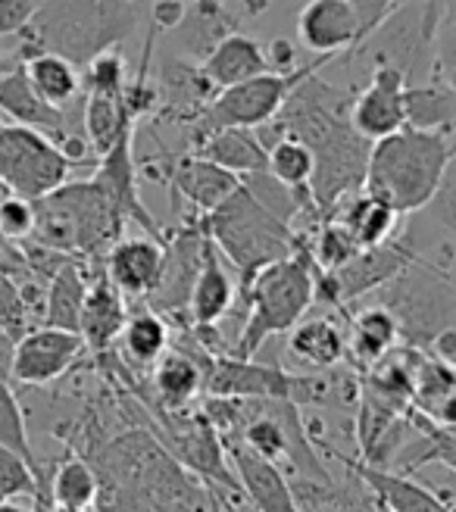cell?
Wrapping results in <instances>:
<instances>
[{"mask_svg": "<svg viewBox=\"0 0 456 512\" xmlns=\"http://www.w3.org/2000/svg\"><path fill=\"white\" fill-rule=\"evenodd\" d=\"M100 478L94 512H207L213 488L147 428H125L85 453Z\"/></svg>", "mask_w": 456, "mask_h": 512, "instance_id": "cell-1", "label": "cell"}, {"mask_svg": "<svg viewBox=\"0 0 456 512\" xmlns=\"http://www.w3.org/2000/svg\"><path fill=\"white\" fill-rule=\"evenodd\" d=\"M453 157L456 144L447 132L403 125L400 132L372 141L363 191L391 203L400 216H413L432 203Z\"/></svg>", "mask_w": 456, "mask_h": 512, "instance_id": "cell-2", "label": "cell"}, {"mask_svg": "<svg viewBox=\"0 0 456 512\" xmlns=\"http://www.w3.org/2000/svg\"><path fill=\"white\" fill-rule=\"evenodd\" d=\"M138 25L135 0H41L35 19L19 32V50H50L85 66L119 47Z\"/></svg>", "mask_w": 456, "mask_h": 512, "instance_id": "cell-3", "label": "cell"}, {"mask_svg": "<svg viewBox=\"0 0 456 512\" xmlns=\"http://www.w3.org/2000/svg\"><path fill=\"white\" fill-rule=\"evenodd\" d=\"M238 297L247 303V319L232 344V356L250 360L269 338L288 335L316 303V263L307 244L300 241L291 256L263 266L244 288H238Z\"/></svg>", "mask_w": 456, "mask_h": 512, "instance_id": "cell-4", "label": "cell"}, {"mask_svg": "<svg viewBox=\"0 0 456 512\" xmlns=\"http://www.w3.org/2000/svg\"><path fill=\"white\" fill-rule=\"evenodd\" d=\"M200 225H204V232L210 235L216 250L225 256V263L235 269L238 288H244L263 266L291 256L300 244V238L294 235V225L275 216L244 185V178L238 191L200 219Z\"/></svg>", "mask_w": 456, "mask_h": 512, "instance_id": "cell-5", "label": "cell"}, {"mask_svg": "<svg viewBox=\"0 0 456 512\" xmlns=\"http://www.w3.org/2000/svg\"><path fill=\"white\" fill-rule=\"evenodd\" d=\"M122 216L110 203L107 191L88 182H66L47 197L35 200V241L44 250L63 256H107L122 232Z\"/></svg>", "mask_w": 456, "mask_h": 512, "instance_id": "cell-6", "label": "cell"}, {"mask_svg": "<svg viewBox=\"0 0 456 512\" xmlns=\"http://www.w3.org/2000/svg\"><path fill=\"white\" fill-rule=\"evenodd\" d=\"M378 291L385 294L382 306H388L400 325V338L413 344H435L438 335L453 328L456 285L419 256Z\"/></svg>", "mask_w": 456, "mask_h": 512, "instance_id": "cell-7", "label": "cell"}, {"mask_svg": "<svg viewBox=\"0 0 456 512\" xmlns=\"http://www.w3.org/2000/svg\"><path fill=\"white\" fill-rule=\"evenodd\" d=\"M325 63H328L325 57H316V63L300 66L294 72H263L257 79L219 88L207 104L200 107V113L191 119V141H200L210 132H219V128H263V125H269L288 100L291 88L307 72H319Z\"/></svg>", "mask_w": 456, "mask_h": 512, "instance_id": "cell-8", "label": "cell"}, {"mask_svg": "<svg viewBox=\"0 0 456 512\" xmlns=\"http://www.w3.org/2000/svg\"><path fill=\"white\" fill-rule=\"evenodd\" d=\"M69 160L47 135L19 122H0V178L25 200H41L69 182Z\"/></svg>", "mask_w": 456, "mask_h": 512, "instance_id": "cell-9", "label": "cell"}, {"mask_svg": "<svg viewBox=\"0 0 456 512\" xmlns=\"http://www.w3.org/2000/svg\"><path fill=\"white\" fill-rule=\"evenodd\" d=\"M310 150H313L310 197L322 219L328 210H335L347 194L363 188L372 141L363 138L357 128L350 125V119H341L328 128V132H322L310 144Z\"/></svg>", "mask_w": 456, "mask_h": 512, "instance_id": "cell-10", "label": "cell"}, {"mask_svg": "<svg viewBox=\"0 0 456 512\" xmlns=\"http://www.w3.org/2000/svg\"><path fill=\"white\" fill-rule=\"evenodd\" d=\"M413 260L416 253L407 244H397L394 238L375 247H363L353 260L332 272L316 269V303L347 306L360 297H369L372 291L385 288L391 278H397Z\"/></svg>", "mask_w": 456, "mask_h": 512, "instance_id": "cell-11", "label": "cell"}, {"mask_svg": "<svg viewBox=\"0 0 456 512\" xmlns=\"http://www.w3.org/2000/svg\"><path fill=\"white\" fill-rule=\"evenodd\" d=\"M85 341L79 331L38 325L29 328L10 347V378L25 388H44L63 378L75 363L82 360Z\"/></svg>", "mask_w": 456, "mask_h": 512, "instance_id": "cell-12", "label": "cell"}, {"mask_svg": "<svg viewBox=\"0 0 456 512\" xmlns=\"http://www.w3.org/2000/svg\"><path fill=\"white\" fill-rule=\"evenodd\" d=\"M407 85L397 66H375L369 85L350 97V125L369 141H382L407 125Z\"/></svg>", "mask_w": 456, "mask_h": 512, "instance_id": "cell-13", "label": "cell"}, {"mask_svg": "<svg viewBox=\"0 0 456 512\" xmlns=\"http://www.w3.org/2000/svg\"><path fill=\"white\" fill-rule=\"evenodd\" d=\"M207 397H235V400H288L291 372L263 366L250 356H210L204 366Z\"/></svg>", "mask_w": 456, "mask_h": 512, "instance_id": "cell-14", "label": "cell"}, {"mask_svg": "<svg viewBox=\"0 0 456 512\" xmlns=\"http://www.w3.org/2000/svg\"><path fill=\"white\" fill-rule=\"evenodd\" d=\"M335 459L357 475L366 488L372 491L375 503L388 509V512H456V506L438 494L435 488H425L416 478L400 475V472H388L385 466H372L366 459H353L335 450Z\"/></svg>", "mask_w": 456, "mask_h": 512, "instance_id": "cell-15", "label": "cell"}, {"mask_svg": "<svg viewBox=\"0 0 456 512\" xmlns=\"http://www.w3.org/2000/svg\"><path fill=\"white\" fill-rule=\"evenodd\" d=\"M297 38L300 44L332 63L341 50L360 44V19L350 0H310L297 16Z\"/></svg>", "mask_w": 456, "mask_h": 512, "instance_id": "cell-16", "label": "cell"}, {"mask_svg": "<svg viewBox=\"0 0 456 512\" xmlns=\"http://www.w3.org/2000/svg\"><path fill=\"white\" fill-rule=\"evenodd\" d=\"M166 263L163 238H116L104 256V272L125 297H150Z\"/></svg>", "mask_w": 456, "mask_h": 512, "instance_id": "cell-17", "label": "cell"}, {"mask_svg": "<svg viewBox=\"0 0 456 512\" xmlns=\"http://www.w3.org/2000/svg\"><path fill=\"white\" fill-rule=\"evenodd\" d=\"M225 453H228V459H232L241 494L250 500L253 509L257 512H303L297 491L282 475L278 463L247 450L244 444H225Z\"/></svg>", "mask_w": 456, "mask_h": 512, "instance_id": "cell-18", "label": "cell"}, {"mask_svg": "<svg viewBox=\"0 0 456 512\" xmlns=\"http://www.w3.org/2000/svg\"><path fill=\"white\" fill-rule=\"evenodd\" d=\"M238 300V278L228 269L225 256L216 250V244L207 235V247H204V263H200V272L191 285L188 294V313L194 328H216Z\"/></svg>", "mask_w": 456, "mask_h": 512, "instance_id": "cell-19", "label": "cell"}, {"mask_svg": "<svg viewBox=\"0 0 456 512\" xmlns=\"http://www.w3.org/2000/svg\"><path fill=\"white\" fill-rule=\"evenodd\" d=\"M166 178H169L172 191L185 197L188 203H194L200 216L213 213L219 203H225L241 185V175L210 163L207 157H200L194 150L185 153V157H175L166 166Z\"/></svg>", "mask_w": 456, "mask_h": 512, "instance_id": "cell-20", "label": "cell"}, {"mask_svg": "<svg viewBox=\"0 0 456 512\" xmlns=\"http://www.w3.org/2000/svg\"><path fill=\"white\" fill-rule=\"evenodd\" d=\"M94 178L97 185L107 191L110 203L116 207V213L122 216V222H135L141 225L147 235L160 238V228L144 210V203L138 197V182H135V157H132V135L122 138L110 153L97 160V169H94Z\"/></svg>", "mask_w": 456, "mask_h": 512, "instance_id": "cell-21", "label": "cell"}, {"mask_svg": "<svg viewBox=\"0 0 456 512\" xmlns=\"http://www.w3.org/2000/svg\"><path fill=\"white\" fill-rule=\"evenodd\" d=\"M129 319V306H125V294L107 278V272H97L91 278L85 306H82V319H79V335L91 353H107L125 328Z\"/></svg>", "mask_w": 456, "mask_h": 512, "instance_id": "cell-22", "label": "cell"}, {"mask_svg": "<svg viewBox=\"0 0 456 512\" xmlns=\"http://www.w3.org/2000/svg\"><path fill=\"white\" fill-rule=\"evenodd\" d=\"M200 72H204V79L210 82V88L219 91V88H228V85L257 79V75L272 72V69H269V60H266V44H260L257 38H250V35L232 32V35H225L204 60H200Z\"/></svg>", "mask_w": 456, "mask_h": 512, "instance_id": "cell-23", "label": "cell"}, {"mask_svg": "<svg viewBox=\"0 0 456 512\" xmlns=\"http://www.w3.org/2000/svg\"><path fill=\"white\" fill-rule=\"evenodd\" d=\"M194 153L241 178L266 172L269 163V147L257 135V128H219L194 141Z\"/></svg>", "mask_w": 456, "mask_h": 512, "instance_id": "cell-24", "label": "cell"}, {"mask_svg": "<svg viewBox=\"0 0 456 512\" xmlns=\"http://www.w3.org/2000/svg\"><path fill=\"white\" fill-rule=\"evenodd\" d=\"M29 75L32 88L47 100L50 107L69 110L75 100H82V69L75 66L72 60L50 54V50H19L16 57Z\"/></svg>", "mask_w": 456, "mask_h": 512, "instance_id": "cell-25", "label": "cell"}, {"mask_svg": "<svg viewBox=\"0 0 456 512\" xmlns=\"http://www.w3.org/2000/svg\"><path fill=\"white\" fill-rule=\"evenodd\" d=\"M88 285H91V278H88V269L79 263V256H66L44 285L41 325L79 331Z\"/></svg>", "mask_w": 456, "mask_h": 512, "instance_id": "cell-26", "label": "cell"}, {"mask_svg": "<svg viewBox=\"0 0 456 512\" xmlns=\"http://www.w3.org/2000/svg\"><path fill=\"white\" fill-rule=\"evenodd\" d=\"M325 216H335L347 232L357 238L360 247H375V244H385L394 238L397 232V222L400 213L391 207V203L378 200L369 191H353L347 194L335 210H328Z\"/></svg>", "mask_w": 456, "mask_h": 512, "instance_id": "cell-27", "label": "cell"}, {"mask_svg": "<svg viewBox=\"0 0 456 512\" xmlns=\"http://www.w3.org/2000/svg\"><path fill=\"white\" fill-rule=\"evenodd\" d=\"M82 132L100 160L122 138L135 132V116L129 113L125 94H85L82 97Z\"/></svg>", "mask_w": 456, "mask_h": 512, "instance_id": "cell-28", "label": "cell"}, {"mask_svg": "<svg viewBox=\"0 0 456 512\" xmlns=\"http://www.w3.org/2000/svg\"><path fill=\"white\" fill-rule=\"evenodd\" d=\"M200 391H204V363L194 353L166 350L154 366V394L160 409L182 413Z\"/></svg>", "mask_w": 456, "mask_h": 512, "instance_id": "cell-29", "label": "cell"}, {"mask_svg": "<svg viewBox=\"0 0 456 512\" xmlns=\"http://www.w3.org/2000/svg\"><path fill=\"white\" fill-rule=\"evenodd\" d=\"M288 350L294 360L310 369H332L344 363L347 356V335L335 319H307L303 316L288 331Z\"/></svg>", "mask_w": 456, "mask_h": 512, "instance_id": "cell-30", "label": "cell"}, {"mask_svg": "<svg viewBox=\"0 0 456 512\" xmlns=\"http://www.w3.org/2000/svg\"><path fill=\"white\" fill-rule=\"evenodd\" d=\"M397 341H400L397 319L391 316L388 306L372 303L353 316L350 335H347V353H353V360L360 366H375L378 360H385L388 353H394Z\"/></svg>", "mask_w": 456, "mask_h": 512, "instance_id": "cell-31", "label": "cell"}, {"mask_svg": "<svg viewBox=\"0 0 456 512\" xmlns=\"http://www.w3.org/2000/svg\"><path fill=\"white\" fill-rule=\"evenodd\" d=\"M407 125L425 132H456V91L441 79L428 75V82L407 85Z\"/></svg>", "mask_w": 456, "mask_h": 512, "instance_id": "cell-32", "label": "cell"}, {"mask_svg": "<svg viewBox=\"0 0 456 512\" xmlns=\"http://www.w3.org/2000/svg\"><path fill=\"white\" fill-rule=\"evenodd\" d=\"M116 344H122V356L129 366L154 369L160 356L169 350V325L157 310L147 306V310L129 313Z\"/></svg>", "mask_w": 456, "mask_h": 512, "instance_id": "cell-33", "label": "cell"}, {"mask_svg": "<svg viewBox=\"0 0 456 512\" xmlns=\"http://www.w3.org/2000/svg\"><path fill=\"white\" fill-rule=\"evenodd\" d=\"M100 494V478L88 456L72 453L63 463H57L50 475V506H69V509H94Z\"/></svg>", "mask_w": 456, "mask_h": 512, "instance_id": "cell-34", "label": "cell"}, {"mask_svg": "<svg viewBox=\"0 0 456 512\" xmlns=\"http://www.w3.org/2000/svg\"><path fill=\"white\" fill-rule=\"evenodd\" d=\"M182 32V47L191 50L197 60H204L210 50L235 32V22L216 0H188V13L179 25Z\"/></svg>", "mask_w": 456, "mask_h": 512, "instance_id": "cell-35", "label": "cell"}, {"mask_svg": "<svg viewBox=\"0 0 456 512\" xmlns=\"http://www.w3.org/2000/svg\"><path fill=\"white\" fill-rule=\"evenodd\" d=\"M266 172L294 191H310L313 178V150L294 135H282L269 144V163Z\"/></svg>", "mask_w": 456, "mask_h": 512, "instance_id": "cell-36", "label": "cell"}, {"mask_svg": "<svg viewBox=\"0 0 456 512\" xmlns=\"http://www.w3.org/2000/svg\"><path fill=\"white\" fill-rule=\"evenodd\" d=\"M307 250H310L319 272H332V269L344 266L347 260H353L363 247L335 216H322L313 238L307 241Z\"/></svg>", "mask_w": 456, "mask_h": 512, "instance_id": "cell-37", "label": "cell"}, {"mask_svg": "<svg viewBox=\"0 0 456 512\" xmlns=\"http://www.w3.org/2000/svg\"><path fill=\"white\" fill-rule=\"evenodd\" d=\"M13 497H35V500H50L44 491V478L41 469L32 466L29 459L19 456L16 450L0 444V500H13Z\"/></svg>", "mask_w": 456, "mask_h": 512, "instance_id": "cell-38", "label": "cell"}, {"mask_svg": "<svg viewBox=\"0 0 456 512\" xmlns=\"http://www.w3.org/2000/svg\"><path fill=\"white\" fill-rule=\"evenodd\" d=\"M0 444L16 450L19 456H25L32 466H38L35 447H32V438H29V422H25V413H22V403H19L16 391L10 388V381L4 375H0Z\"/></svg>", "mask_w": 456, "mask_h": 512, "instance_id": "cell-39", "label": "cell"}, {"mask_svg": "<svg viewBox=\"0 0 456 512\" xmlns=\"http://www.w3.org/2000/svg\"><path fill=\"white\" fill-rule=\"evenodd\" d=\"M129 85V66L119 47H110L82 66V91L85 94H125Z\"/></svg>", "mask_w": 456, "mask_h": 512, "instance_id": "cell-40", "label": "cell"}, {"mask_svg": "<svg viewBox=\"0 0 456 512\" xmlns=\"http://www.w3.org/2000/svg\"><path fill=\"white\" fill-rule=\"evenodd\" d=\"M29 303H25L22 285L16 281V275L0 272V335H4L10 344L16 338H22L29 331Z\"/></svg>", "mask_w": 456, "mask_h": 512, "instance_id": "cell-41", "label": "cell"}, {"mask_svg": "<svg viewBox=\"0 0 456 512\" xmlns=\"http://www.w3.org/2000/svg\"><path fill=\"white\" fill-rule=\"evenodd\" d=\"M416 425L425 431V453L416 459L413 466H425V463H441L447 469L456 472V431L450 428H438L425 416H416Z\"/></svg>", "mask_w": 456, "mask_h": 512, "instance_id": "cell-42", "label": "cell"}, {"mask_svg": "<svg viewBox=\"0 0 456 512\" xmlns=\"http://www.w3.org/2000/svg\"><path fill=\"white\" fill-rule=\"evenodd\" d=\"M0 232H4L13 244L29 241L35 232V200H25L13 194L10 200L0 203Z\"/></svg>", "mask_w": 456, "mask_h": 512, "instance_id": "cell-43", "label": "cell"}, {"mask_svg": "<svg viewBox=\"0 0 456 512\" xmlns=\"http://www.w3.org/2000/svg\"><path fill=\"white\" fill-rule=\"evenodd\" d=\"M435 75L456 91V22L444 19L438 22V32H435Z\"/></svg>", "mask_w": 456, "mask_h": 512, "instance_id": "cell-44", "label": "cell"}, {"mask_svg": "<svg viewBox=\"0 0 456 512\" xmlns=\"http://www.w3.org/2000/svg\"><path fill=\"white\" fill-rule=\"evenodd\" d=\"M41 0H0V38L19 35L35 19Z\"/></svg>", "mask_w": 456, "mask_h": 512, "instance_id": "cell-45", "label": "cell"}, {"mask_svg": "<svg viewBox=\"0 0 456 512\" xmlns=\"http://www.w3.org/2000/svg\"><path fill=\"white\" fill-rule=\"evenodd\" d=\"M428 207H432L435 216L456 235V157H453V163H450V169L444 175V182H441L438 194L432 197V203H428Z\"/></svg>", "mask_w": 456, "mask_h": 512, "instance_id": "cell-46", "label": "cell"}, {"mask_svg": "<svg viewBox=\"0 0 456 512\" xmlns=\"http://www.w3.org/2000/svg\"><path fill=\"white\" fill-rule=\"evenodd\" d=\"M400 0H353V7H357V19H360V44L369 32H375V25L382 22ZM357 44V47H360ZM353 47V50H357Z\"/></svg>", "mask_w": 456, "mask_h": 512, "instance_id": "cell-47", "label": "cell"}, {"mask_svg": "<svg viewBox=\"0 0 456 512\" xmlns=\"http://www.w3.org/2000/svg\"><path fill=\"white\" fill-rule=\"evenodd\" d=\"M188 13V0H157L150 19H154V32H175Z\"/></svg>", "mask_w": 456, "mask_h": 512, "instance_id": "cell-48", "label": "cell"}, {"mask_svg": "<svg viewBox=\"0 0 456 512\" xmlns=\"http://www.w3.org/2000/svg\"><path fill=\"white\" fill-rule=\"evenodd\" d=\"M266 60L272 72H294L297 69V54H294V44L285 38H275L266 44Z\"/></svg>", "mask_w": 456, "mask_h": 512, "instance_id": "cell-49", "label": "cell"}, {"mask_svg": "<svg viewBox=\"0 0 456 512\" xmlns=\"http://www.w3.org/2000/svg\"><path fill=\"white\" fill-rule=\"evenodd\" d=\"M29 269V256L22 253V244H13L4 232H0V272L19 275Z\"/></svg>", "mask_w": 456, "mask_h": 512, "instance_id": "cell-50", "label": "cell"}, {"mask_svg": "<svg viewBox=\"0 0 456 512\" xmlns=\"http://www.w3.org/2000/svg\"><path fill=\"white\" fill-rule=\"evenodd\" d=\"M0 512H38L35 497H13V500H0Z\"/></svg>", "mask_w": 456, "mask_h": 512, "instance_id": "cell-51", "label": "cell"}, {"mask_svg": "<svg viewBox=\"0 0 456 512\" xmlns=\"http://www.w3.org/2000/svg\"><path fill=\"white\" fill-rule=\"evenodd\" d=\"M207 512H235V509H232V503H225V500L213 491V500H210V509H207Z\"/></svg>", "mask_w": 456, "mask_h": 512, "instance_id": "cell-52", "label": "cell"}, {"mask_svg": "<svg viewBox=\"0 0 456 512\" xmlns=\"http://www.w3.org/2000/svg\"><path fill=\"white\" fill-rule=\"evenodd\" d=\"M13 66H16V57H7L4 50H0V75H4V72H10Z\"/></svg>", "mask_w": 456, "mask_h": 512, "instance_id": "cell-53", "label": "cell"}, {"mask_svg": "<svg viewBox=\"0 0 456 512\" xmlns=\"http://www.w3.org/2000/svg\"><path fill=\"white\" fill-rule=\"evenodd\" d=\"M13 194H16V191H13V188H10V185L4 182V178H0V203H4V200H10Z\"/></svg>", "mask_w": 456, "mask_h": 512, "instance_id": "cell-54", "label": "cell"}, {"mask_svg": "<svg viewBox=\"0 0 456 512\" xmlns=\"http://www.w3.org/2000/svg\"><path fill=\"white\" fill-rule=\"evenodd\" d=\"M50 512H94V509H69V506H50Z\"/></svg>", "mask_w": 456, "mask_h": 512, "instance_id": "cell-55", "label": "cell"}, {"mask_svg": "<svg viewBox=\"0 0 456 512\" xmlns=\"http://www.w3.org/2000/svg\"><path fill=\"white\" fill-rule=\"evenodd\" d=\"M444 4V13H456V0H441Z\"/></svg>", "mask_w": 456, "mask_h": 512, "instance_id": "cell-56", "label": "cell"}, {"mask_svg": "<svg viewBox=\"0 0 456 512\" xmlns=\"http://www.w3.org/2000/svg\"><path fill=\"white\" fill-rule=\"evenodd\" d=\"M38 503V512H50V500H35Z\"/></svg>", "mask_w": 456, "mask_h": 512, "instance_id": "cell-57", "label": "cell"}, {"mask_svg": "<svg viewBox=\"0 0 456 512\" xmlns=\"http://www.w3.org/2000/svg\"><path fill=\"white\" fill-rule=\"evenodd\" d=\"M303 512H322V509H319V503H313V500H307V509H303Z\"/></svg>", "mask_w": 456, "mask_h": 512, "instance_id": "cell-58", "label": "cell"}, {"mask_svg": "<svg viewBox=\"0 0 456 512\" xmlns=\"http://www.w3.org/2000/svg\"><path fill=\"white\" fill-rule=\"evenodd\" d=\"M382 512H388V509H382Z\"/></svg>", "mask_w": 456, "mask_h": 512, "instance_id": "cell-59", "label": "cell"}, {"mask_svg": "<svg viewBox=\"0 0 456 512\" xmlns=\"http://www.w3.org/2000/svg\"><path fill=\"white\" fill-rule=\"evenodd\" d=\"M350 4H353V0H350Z\"/></svg>", "mask_w": 456, "mask_h": 512, "instance_id": "cell-60", "label": "cell"}]
</instances>
